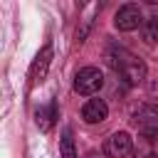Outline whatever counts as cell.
Listing matches in <instances>:
<instances>
[{
	"label": "cell",
	"instance_id": "cell-6",
	"mask_svg": "<svg viewBox=\"0 0 158 158\" xmlns=\"http://www.w3.org/2000/svg\"><path fill=\"white\" fill-rule=\"evenodd\" d=\"M106 116H109V106L104 99H89L81 109V118L86 123H101Z\"/></svg>",
	"mask_w": 158,
	"mask_h": 158
},
{
	"label": "cell",
	"instance_id": "cell-2",
	"mask_svg": "<svg viewBox=\"0 0 158 158\" xmlns=\"http://www.w3.org/2000/svg\"><path fill=\"white\" fill-rule=\"evenodd\" d=\"M104 86V74L96 67H84L74 77V91L77 94H96Z\"/></svg>",
	"mask_w": 158,
	"mask_h": 158
},
{
	"label": "cell",
	"instance_id": "cell-8",
	"mask_svg": "<svg viewBox=\"0 0 158 158\" xmlns=\"http://www.w3.org/2000/svg\"><path fill=\"white\" fill-rule=\"evenodd\" d=\"M35 121H37V126H40L42 131H49V128L54 126V121H57V104L52 101V104H47V106H40V109L35 111Z\"/></svg>",
	"mask_w": 158,
	"mask_h": 158
},
{
	"label": "cell",
	"instance_id": "cell-4",
	"mask_svg": "<svg viewBox=\"0 0 158 158\" xmlns=\"http://www.w3.org/2000/svg\"><path fill=\"white\" fill-rule=\"evenodd\" d=\"M106 156L109 158H133L136 156V148H133V138L126 133V131H116L109 136L106 146H104Z\"/></svg>",
	"mask_w": 158,
	"mask_h": 158
},
{
	"label": "cell",
	"instance_id": "cell-5",
	"mask_svg": "<svg viewBox=\"0 0 158 158\" xmlns=\"http://www.w3.org/2000/svg\"><path fill=\"white\" fill-rule=\"evenodd\" d=\"M141 7L138 5H133V2H128V5H123V7H118V12H116V17H114V25L118 27V30H123V32H131V30H136L138 25H141Z\"/></svg>",
	"mask_w": 158,
	"mask_h": 158
},
{
	"label": "cell",
	"instance_id": "cell-1",
	"mask_svg": "<svg viewBox=\"0 0 158 158\" xmlns=\"http://www.w3.org/2000/svg\"><path fill=\"white\" fill-rule=\"evenodd\" d=\"M106 62H109L111 69H114L126 84H131V86H136V84H141V81L146 79V64H143L133 52H128V49H123V47H111V49L106 52Z\"/></svg>",
	"mask_w": 158,
	"mask_h": 158
},
{
	"label": "cell",
	"instance_id": "cell-9",
	"mask_svg": "<svg viewBox=\"0 0 158 158\" xmlns=\"http://www.w3.org/2000/svg\"><path fill=\"white\" fill-rule=\"evenodd\" d=\"M143 42L146 44H158V17H148L143 22Z\"/></svg>",
	"mask_w": 158,
	"mask_h": 158
},
{
	"label": "cell",
	"instance_id": "cell-7",
	"mask_svg": "<svg viewBox=\"0 0 158 158\" xmlns=\"http://www.w3.org/2000/svg\"><path fill=\"white\" fill-rule=\"evenodd\" d=\"M49 59H52V47H49V44H44V47L40 49V54H37L35 64H32V72H30V81H32V86H35V84H40V81L44 79L47 67H49Z\"/></svg>",
	"mask_w": 158,
	"mask_h": 158
},
{
	"label": "cell",
	"instance_id": "cell-3",
	"mask_svg": "<svg viewBox=\"0 0 158 158\" xmlns=\"http://www.w3.org/2000/svg\"><path fill=\"white\" fill-rule=\"evenodd\" d=\"M133 123L138 126V131L146 138H156L158 136V109L153 104H143L136 109L133 114Z\"/></svg>",
	"mask_w": 158,
	"mask_h": 158
},
{
	"label": "cell",
	"instance_id": "cell-10",
	"mask_svg": "<svg viewBox=\"0 0 158 158\" xmlns=\"http://www.w3.org/2000/svg\"><path fill=\"white\" fill-rule=\"evenodd\" d=\"M59 151H62V158H77L72 131H64V136H62V143H59Z\"/></svg>",
	"mask_w": 158,
	"mask_h": 158
}]
</instances>
